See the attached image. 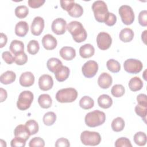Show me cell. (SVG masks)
<instances>
[{
    "instance_id": "obj_29",
    "label": "cell",
    "mask_w": 147,
    "mask_h": 147,
    "mask_svg": "<svg viewBox=\"0 0 147 147\" xmlns=\"http://www.w3.org/2000/svg\"><path fill=\"white\" fill-rule=\"evenodd\" d=\"M94 105V100L88 96H83L79 101V106L83 109L88 110L93 107Z\"/></svg>"
},
{
    "instance_id": "obj_4",
    "label": "cell",
    "mask_w": 147,
    "mask_h": 147,
    "mask_svg": "<svg viewBox=\"0 0 147 147\" xmlns=\"http://www.w3.org/2000/svg\"><path fill=\"white\" fill-rule=\"evenodd\" d=\"M78 97V92L74 88H65L59 90L56 94V99L60 103H71Z\"/></svg>"
},
{
    "instance_id": "obj_3",
    "label": "cell",
    "mask_w": 147,
    "mask_h": 147,
    "mask_svg": "<svg viewBox=\"0 0 147 147\" xmlns=\"http://www.w3.org/2000/svg\"><path fill=\"white\" fill-rule=\"evenodd\" d=\"M91 7L95 20L99 22H105L109 13L106 3L103 1H96L92 3Z\"/></svg>"
},
{
    "instance_id": "obj_45",
    "label": "cell",
    "mask_w": 147,
    "mask_h": 147,
    "mask_svg": "<svg viewBox=\"0 0 147 147\" xmlns=\"http://www.w3.org/2000/svg\"><path fill=\"white\" fill-rule=\"evenodd\" d=\"M117 22V17L113 13H109L105 21V23L109 26H113Z\"/></svg>"
},
{
    "instance_id": "obj_48",
    "label": "cell",
    "mask_w": 147,
    "mask_h": 147,
    "mask_svg": "<svg viewBox=\"0 0 147 147\" xmlns=\"http://www.w3.org/2000/svg\"><path fill=\"white\" fill-rule=\"evenodd\" d=\"M70 146L69 141L65 138H60L57 140L55 143V146L56 147H68Z\"/></svg>"
},
{
    "instance_id": "obj_14",
    "label": "cell",
    "mask_w": 147,
    "mask_h": 147,
    "mask_svg": "<svg viewBox=\"0 0 147 147\" xmlns=\"http://www.w3.org/2000/svg\"><path fill=\"white\" fill-rule=\"evenodd\" d=\"M42 44L44 48L47 50L54 49L57 44L56 38L50 34H45L42 38Z\"/></svg>"
},
{
    "instance_id": "obj_46",
    "label": "cell",
    "mask_w": 147,
    "mask_h": 147,
    "mask_svg": "<svg viewBox=\"0 0 147 147\" xmlns=\"http://www.w3.org/2000/svg\"><path fill=\"white\" fill-rule=\"evenodd\" d=\"M2 57L7 64H11L14 61V57L9 51H5L2 53Z\"/></svg>"
},
{
    "instance_id": "obj_54",
    "label": "cell",
    "mask_w": 147,
    "mask_h": 147,
    "mask_svg": "<svg viewBox=\"0 0 147 147\" xmlns=\"http://www.w3.org/2000/svg\"><path fill=\"white\" fill-rule=\"evenodd\" d=\"M146 70H145V71H144V75H145V72H146ZM144 79L146 80V77L145 76H144Z\"/></svg>"
},
{
    "instance_id": "obj_16",
    "label": "cell",
    "mask_w": 147,
    "mask_h": 147,
    "mask_svg": "<svg viewBox=\"0 0 147 147\" xmlns=\"http://www.w3.org/2000/svg\"><path fill=\"white\" fill-rule=\"evenodd\" d=\"M113 79L111 76L106 72L102 73L98 79L99 86L103 89H107L112 84Z\"/></svg>"
},
{
    "instance_id": "obj_10",
    "label": "cell",
    "mask_w": 147,
    "mask_h": 147,
    "mask_svg": "<svg viewBox=\"0 0 147 147\" xmlns=\"http://www.w3.org/2000/svg\"><path fill=\"white\" fill-rule=\"evenodd\" d=\"M96 43L100 49L106 50L110 47L112 44L111 37L106 32H100L96 37Z\"/></svg>"
},
{
    "instance_id": "obj_26",
    "label": "cell",
    "mask_w": 147,
    "mask_h": 147,
    "mask_svg": "<svg viewBox=\"0 0 147 147\" xmlns=\"http://www.w3.org/2000/svg\"><path fill=\"white\" fill-rule=\"evenodd\" d=\"M10 51L13 53L14 55L24 52V43L19 40H13L9 47Z\"/></svg>"
},
{
    "instance_id": "obj_27",
    "label": "cell",
    "mask_w": 147,
    "mask_h": 147,
    "mask_svg": "<svg viewBox=\"0 0 147 147\" xmlns=\"http://www.w3.org/2000/svg\"><path fill=\"white\" fill-rule=\"evenodd\" d=\"M143 87V82L141 79L137 76L132 78L129 82V87L133 92L139 91Z\"/></svg>"
},
{
    "instance_id": "obj_43",
    "label": "cell",
    "mask_w": 147,
    "mask_h": 147,
    "mask_svg": "<svg viewBox=\"0 0 147 147\" xmlns=\"http://www.w3.org/2000/svg\"><path fill=\"white\" fill-rule=\"evenodd\" d=\"M25 140L15 137L10 142V145L11 147H24L26 144Z\"/></svg>"
},
{
    "instance_id": "obj_38",
    "label": "cell",
    "mask_w": 147,
    "mask_h": 147,
    "mask_svg": "<svg viewBox=\"0 0 147 147\" xmlns=\"http://www.w3.org/2000/svg\"><path fill=\"white\" fill-rule=\"evenodd\" d=\"M111 93L114 97H121L125 94V88L122 84H115L111 90Z\"/></svg>"
},
{
    "instance_id": "obj_42",
    "label": "cell",
    "mask_w": 147,
    "mask_h": 147,
    "mask_svg": "<svg viewBox=\"0 0 147 147\" xmlns=\"http://www.w3.org/2000/svg\"><path fill=\"white\" fill-rule=\"evenodd\" d=\"M45 146L44 140L39 137L33 138L29 143V146L30 147H34V146H39V147H44Z\"/></svg>"
},
{
    "instance_id": "obj_33",
    "label": "cell",
    "mask_w": 147,
    "mask_h": 147,
    "mask_svg": "<svg viewBox=\"0 0 147 147\" xmlns=\"http://www.w3.org/2000/svg\"><path fill=\"white\" fill-rule=\"evenodd\" d=\"M106 67L107 69L113 73H117L121 69V65L119 63L113 59L109 60L106 62Z\"/></svg>"
},
{
    "instance_id": "obj_49",
    "label": "cell",
    "mask_w": 147,
    "mask_h": 147,
    "mask_svg": "<svg viewBox=\"0 0 147 147\" xmlns=\"http://www.w3.org/2000/svg\"><path fill=\"white\" fill-rule=\"evenodd\" d=\"M28 5L33 9L38 8L41 6L44 3V0H29L28 1Z\"/></svg>"
},
{
    "instance_id": "obj_47",
    "label": "cell",
    "mask_w": 147,
    "mask_h": 147,
    "mask_svg": "<svg viewBox=\"0 0 147 147\" xmlns=\"http://www.w3.org/2000/svg\"><path fill=\"white\" fill-rule=\"evenodd\" d=\"M74 3V1H60V6L61 8L67 12L70 10Z\"/></svg>"
},
{
    "instance_id": "obj_15",
    "label": "cell",
    "mask_w": 147,
    "mask_h": 147,
    "mask_svg": "<svg viewBox=\"0 0 147 147\" xmlns=\"http://www.w3.org/2000/svg\"><path fill=\"white\" fill-rule=\"evenodd\" d=\"M34 76L31 72H25L21 75L19 82L22 87H28L34 84Z\"/></svg>"
},
{
    "instance_id": "obj_19",
    "label": "cell",
    "mask_w": 147,
    "mask_h": 147,
    "mask_svg": "<svg viewBox=\"0 0 147 147\" xmlns=\"http://www.w3.org/2000/svg\"><path fill=\"white\" fill-rule=\"evenodd\" d=\"M94 47L90 44H86L80 47L79 49V55L84 59L92 57L94 55Z\"/></svg>"
},
{
    "instance_id": "obj_44",
    "label": "cell",
    "mask_w": 147,
    "mask_h": 147,
    "mask_svg": "<svg viewBox=\"0 0 147 147\" xmlns=\"http://www.w3.org/2000/svg\"><path fill=\"white\" fill-rule=\"evenodd\" d=\"M138 22L142 26H147V11L142 10L138 14Z\"/></svg>"
},
{
    "instance_id": "obj_17",
    "label": "cell",
    "mask_w": 147,
    "mask_h": 147,
    "mask_svg": "<svg viewBox=\"0 0 147 147\" xmlns=\"http://www.w3.org/2000/svg\"><path fill=\"white\" fill-rule=\"evenodd\" d=\"M60 56L65 60H71L76 56L75 49L71 47H64L59 52Z\"/></svg>"
},
{
    "instance_id": "obj_50",
    "label": "cell",
    "mask_w": 147,
    "mask_h": 147,
    "mask_svg": "<svg viewBox=\"0 0 147 147\" xmlns=\"http://www.w3.org/2000/svg\"><path fill=\"white\" fill-rule=\"evenodd\" d=\"M137 100L138 105L147 106V98L146 95L144 94H140L137 96Z\"/></svg>"
},
{
    "instance_id": "obj_21",
    "label": "cell",
    "mask_w": 147,
    "mask_h": 147,
    "mask_svg": "<svg viewBox=\"0 0 147 147\" xmlns=\"http://www.w3.org/2000/svg\"><path fill=\"white\" fill-rule=\"evenodd\" d=\"M15 33L18 37H24L29 31V26L26 21L18 22L15 26Z\"/></svg>"
},
{
    "instance_id": "obj_6",
    "label": "cell",
    "mask_w": 147,
    "mask_h": 147,
    "mask_svg": "<svg viewBox=\"0 0 147 147\" xmlns=\"http://www.w3.org/2000/svg\"><path fill=\"white\" fill-rule=\"evenodd\" d=\"M33 94L30 91L21 92L18 96L17 102V108L20 110H26L29 109L33 100Z\"/></svg>"
},
{
    "instance_id": "obj_5",
    "label": "cell",
    "mask_w": 147,
    "mask_h": 147,
    "mask_svg": "<svg viewBox=\"0 0 147 147\" xmlns=\"http://www.w3.org/2000/svg\"><path fill=\"white\" fill-rule=\"evenodd\" d=\"M80 140L85 145L96 146L100 144L101 137L98 132L85 130L81 133Z\"/></svg>"
},
{
    "instance_id": "obj_12",
    "label": "cell",
    "mask_w": 147,
    "mask_h": 147,
    "mask_svg": "<svg viewBox=\"0 0 147 147\" xmlns=\"http://www.w3.org/2000/svg\"><path fill=\"white\" fill-rule=\"evenodd\" d=\"M44 28V20L39 16L36 17L31 24L30 30L32 34L34 36H39L42 32Z\"/></svg>"
},
{
    "instance_id": "obj_40",
    "label": "cell",
    "mask_w": 147,
    "mask_h": 147,
    "mask_svg": "<svg viewBox=\"0 0 147 147\" xmlns=\"http://www.w3.org/2000/svg\"><path fill=\"white\" fill-rule=\"evenodd\" d=\"M135 112L140 117H141L145 122H146V117L147 113V106L137 105L135 107Z\"/></svg>"
},
{
    "instance_id": "obj_37",
    "label": "cell",
    "mask_w": 147,
    "mask_h": 147,
    "mask_svg": "<svg viewBox=\"0 0 147 147\" xmlns=\"http://www.w3.org/2000/svg\"><path fill=\"white\" fill-rule=\"evenodd\" d=\"M14 12L17 17L22 19L25 18L28 16L29 9L25 5H20L16 8Z\"/></svg>"
},
{
    "instance_id": "obj_34",
    "label": "cell",
    "mask_w": 147,
    "mask_h": 147,
    "mask_svg": "<svg viewBox=\"0 0 147 147\" xmlns=\"http://www.w3.org/2000/svg\"><path fill=\"white\" fill-rule=\"evenodd\" d=\"M25 125L27 129L28 130L30 136L34 135L38 131L39 127H38V123L33 119H30L27 122H26Z\"/></svg>"
},
{
    "instance_id": "obj_9",
    "label": "cell",
    "mask_w": 147,
    "mask_h": 147,
    "mask_svg": "<svg viewBox=\"0 0 147 147\" xmlns=\"http://www.w3.org/2000/svg\"><path fill=\"white\" fill-rule=\"evenodd\" d=\"M98 71V64L94 60H88L86 62L82 68L83 75L87 78L94 77Z\"/></svg>"
},
{
    "instance_id": "obj_41",
    "label": "cell",
    "mask_w": 147,
    "mask_h": 147,
    "mask_svg": "<svg viewBox=\"0 0 147 147\" xmlns=\"http://www.w3.org/2000/svg\"><path fill=\"white\" fill-rule=\"evenodd\" d=\"M115 147H128L132 146L130 141L126 137H121L118 138L115 142Z\"/></svg>"
},
{
    "instance_id": "obj_1",
    "label": "cell",
    "mask_w": 147,
    "mask_h": 147,
    "mask_svg": "<svg viewBox=\"0 0 147 147\" xmlns=\"http://www.w3.org/2000/svg\"><path fill=\"white\" fill-rule=\"evenodd\" d=\"M67 29L75 42L80 43L86 40L87 34L81 22L77 21H71L67 25Z\"/></svg>"
},
{
    "instance_id": "obj_20",
    "label": "cell",
    "mask_w": 147,
    "mask_h": 147,
    "mask_svg": "<svg viewBox=\"0 0 147 147\" xmlns=\"http://www.w3.org/2000/svg\"><path fill=\"white\" fill-rule=\"evenodd\" d=\"M14 134L15 137H19L27 141L30 136L25 125H19L14 129Z\"/></svg>"
},
{
    "instance_id": "obj_23",
    "label": "cell",
    "mask_w": 147,
    "mask_h": 147,
    "mask_svg": "<svg viewBox=\"0 0 147 147\" xmlns=\"http://www.w3.org/2000/svg\"><path fill=\"white\" fill-rule=\"evenodd\" d=\"M119 39L124 42H130L134 37V32L132 29L126 28L122 29L119 33Z\"/></svg>"
},
{
    "instance_id": "obj_51",
    "label": "cell",
    "mask_w": 147,
    "mask_h": 147,
    "mask_svg": "<svg viewBox=\"0 0 147 147\" xmlns=\"http://www.w3.org/2000/svg\"><path fill=\"white\" fill-rule=\"evenodd\" d=\"M7 37L6 34L3 33H1L0 36V48H3L7 43Z\"/></svg>"
},
{
    "instance_id": "obj_25",
    "label": "cell",
    "mask_w": 147,
    "mask_h": 147,
    "mask_svg": "<svg viewBox=\"0 0 147 147\" xmlns=\"http://www.w3.org/2000/svg\"><path fill=\"white\" fill-rule=\"evenodd\" d=\"M38 103L41 107L43 109H48L52 106V100L49 95L43 94L38 96Z\"/></svg>"
},
{
    "instance_id": "obj_11",
    "label": "cell",
    "mask_w": 147,
    "mask_h": 147,
    "mask_svg": "<svg viewBox=\"0 0 147 147\" xmlns=\"http://www.w3.org/2000/svg\"><path fill=\"white\" fill-rule=\"evenodd\" d=\"M67 28V22L62 18H57L54 20L52 23L51 29L52 32L57 34L61 35L65 33Z\"/></svg>"
},
{
    "instance_id": "obj_22",
    "label": "cell",
    "mask_w": 147,
    "mask_h": 147,
    "mask_svg": "<svg viewBox=\"0 0 147 147\" xmlns=\"http://www.w3.org/2000/svg\"><path fill=\"white\" fill-rule=\"evenodd\" d=\"M98 104L102 109H108L113 104L112 98L107 94H102L98 98Z\"/></svg>"
},
{
    "instance_id": "obj_18",
    "label": "cell",
    "mask_w": 147,
    "mask_h": 147,
    "mask_svg": "<svg viewBox=\"0 0 147 147\" xmlns=\"http://www.w3.org/2000/svg\"><path fill=\"white\" fill-rule=\"evenodd\" d=\"M55 74V78L58 82H62L67 80L69 75V69L67 66H61L57 69Z\"/></svg>"
},
{
    "instance_id": "obj_53",
    "label": "cell",
    "mask_w": 147,
    "mask_h": 147,
    "mask_svg": "<svg viewBox=\"0 0 147 147\" xmlns=\"http://www.w3.org/2000/svg\"><path fill=\"white\" fill-rule=\"evenodd\" d=\"M146 32H147V30H144L142 34H141V39L142 40V41L144 42V43L145 44H146Z\"/></svg>"
},
{
    "instance_id": "obj_2",
    "label": "cell",
    "mask_w": 147,
    "mask_h": 147,
    "mask_svg": "<svg viewBox=\"0 0 147 147\" xmlns=\"http://www.w3.org/2000/svg\"><path fill=\"white\" fill-rule=\"evenodd\" d=\"M106 120V115L104 112L99 110H94L87 113L85 116V123L90 127H95L102 125Z\"/></svg>"
},
{
    "instance_id": "obj_24",
    "label": "cell",
    "mask_w": 147,
    "mask_h": 147,
    "mask_svg": "<svg viewBox=\"0 0 147 147\" xmlns=\"http://www.w3.org/2000/svg\"><path fill=\"white\" fill-rule=\"evenodd\" d=\"M16 78V74L11 71H7L0 76V81L3 84H9L14 82Z\"/></svg>"
},
{
    "instance_id": "obj_8",
    "label": "cell",
    "mask_w": 147,
    "mask_h": 147,
    "mask_svg": "<svg viewBox=\"0 0 147 147\" xmlns=\"http://www.w3.org/2000/svg\"><path fill=\"white\" fill-rule=\"evenodd\" d=\"M124 69L129 74H136L141 71L143 65L142 62L136 59H129L123 63Z\"/></svg>"
},
{
    "instance_id": "obj_13",
    "label": "cell",
    "mask_w": 147,
    "mask_h": 147,
    "mask_svg": "<svg viewBox=\"0 0 147 147\" xmlns=\"http://www.w3.org/2000/svg\"><path fill=\"white\" fill-rule=\"evenodd\" d=\"M53 85V80L51 76L44 74L41 75L38 79V86L42 91L51 90Z\"/></svg>"
},
{
    "instance_id": "obj_28",
    "label": "cell",
    "mask_w": 147,
    "mask_h": 147,
    "mask_svg": "<svg viewBox=\"0 0 147 147\" xmlns=\"http://www.w3.org/2000/svg\"><path fill=\"white\" fill-rule=\"evenodd\" d=\"M61 61L57 58L52 57L48 59L47 63V66L49 71L55 73V71L62 66Z\"/></svg>"
},
{
    "instance_id": "obj_30",
    "label": "cell",
    "mask_w": 147,
    "mask_h": 147,
    "mask_svg": "<svg viewBox=\"0 0 147 147\" xmlns=\"http://www.w3.org/2000/svg\"><path fill=\"white\" fill-rule=\"evenodd\" d=\"M125 127V121L121 117H117L111 122V128L115 132L122 131Z\"/></svg>"
},
{
    "instance_id": "obj_31",
    "label": "cell",
    "mask_w": 147,
    "mask_h": 147,
    "mask_svg": "<svg viewBox=\"0 0 147 147\" xmlns=\"http://www.w3.org/2000/svg\"><path fill=\"white\" fill-rule=\"evenodd\" d=\"M83 13V7L78 3H75L72 8L69 11H68V14L75 18H78L82 16Z\"/></svg>"
},
{
    "instance_id": "obj_39",
    "label": "cell",
    "mask_w": 147,
    "mask_h": 147,
    "mask_svg": "<svg viewBox=\"0 0 147 147\" xmlns=\"http://www.w3.org/2000/svg\"><path fill=\"white\" fill-rule=\"evenodd\" d=\"M28 61V56L24 52H22L15 55L14 62L18 65H22Z\"/></svg>"
},
{
    "instance_id": "obj_35",
    "label": "cell",
    "mask_w": 147,
    "mask_h": 147,
    "mask_svg": "<svg viewBox=\"0 0 147 147\" xmlns=\"http://www.w3.org/2000/svg\"><path fill=\"white\" fill-rule=\"evenodd\" d=\"M44 123L47 126L52 125L56 120V115L54 112L49 111L46 113L42 118Z\"/></svg>"
},
{
    "instance_id": "obj_52",
    "label": "cell",
    "mask_w": 147,
    "mask_h": 147,
    "mask_svg": "<svg viewBox=\"0 0 147 147\" xmlns=\"http://www.w3.org/2000/svg\"><path fill=\"white\" fill-rule=\"evenodd\" d=\"M0 93H1V102H3L7 98V91L6 90L1 88H0Z\"/></svg>"
},
{
    "instance_id": "obj_36",
    "label": "cell",
    "mask_w": 147,
    "mask_h": 147,
    "mask_svg": "<svg viewBox=\"0 0 147 147\" xmlns=\"http://www.w3.org/2000/svg\"><path fill=\"white\" fill-rule=\"evenodd\" d=\"M40 49V45L37 41L35 40H30L27 45V51L30 55H36Z\"/></svg>"
},
{
    "instance_id": "obj_7",
    "label": "cell",
    "mask_w": 147,
    "mask_h": 147,
    "mask_svg": "<svg viewBox=\"0 0 147 147\" xmlns=\"http://www.w3.org/2000/svg\"><path fill=\"white\" fill-rule=\"evenodd\" d=\"M122 22L126 25H131L134 21V13L132 8L128 5H122L118 10Z\"/></svg>"
},
{
    "instance_id": "obj_32",
    "label": "cell",
    "mask_w": 147,
    "mask_h": 147,
    "mask_svg": "<svg viewBox=\"0 0 147 147\" xmlns=\"http://www.w3.org/2000/svg\"><path fill=\"white\" fill-rule=\"evenodd\" d=\"M133 139L136 144L138 146H144L147 141L146 135L142 131H138L136 133L134 136Z\"/></svg>"
}]
</instances>
